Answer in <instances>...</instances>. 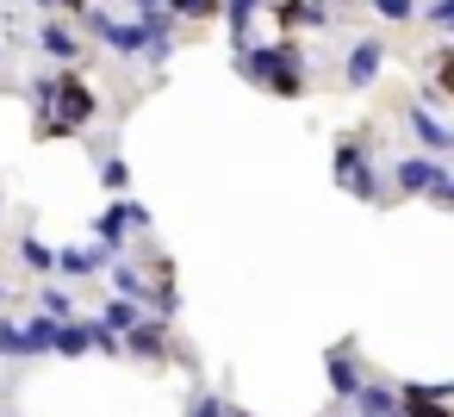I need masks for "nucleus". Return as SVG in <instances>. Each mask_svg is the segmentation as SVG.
I'll use <instances>...</instances> for the list:
<instances>
[{
  "label": "nucleus",
  "mask_w": 454,
  "mask_h": 417,
  "mask_svg": "<svg viewBox=\"0 0 454 417\" xmlns=\"http://www.w3.org/2000/svg\"><path fill=\"white\" fill-rule=\"evenodd\" d=\"M237 69L249 75V82H262V88H274V94H299V69H305V57L293 51V44H243L237 51Z\"/></svg>",
  "instance_id": "f257e3e1"
},
{
  "label": "nucleus",
  "mask_w": 454,
  "mask_h": 417,
  "mask_svg": "<svg viewBox=\"0 0 454 417\" xmlns=\"http://www.w3.org/2000/svg\"><path fill=\"white\" fill-rule=\"evenodd\" d=\"M44 106H57V119H44V131H82L94 113H100V100H94V88L82 82V75H51V100Z\"/></svg>",
  "instance_id": "f03ea898"
},
{
  "label": "nucleus",
  "mask_w": 454,
  "mask_h": 417,
  "mask_svg": "<svg viewBox=\"0 0 454 417\" xmlns=\"http://www.w3.org/2000/svg\"><path fill=\"white\" fill-rule=\"evenodd\" d=\"M336 187H342V193H355V200H367V206L380 200V181H373L367 150H361L355 138H342V144H336Z\"/></svg>",
  "instance_id": "7ed1b4c3"
},
{
  "label": "nucleus",
  "mask_w": 454,
  "mask_h": 417,
  "mask_svg": "<svg viewBox=\"0 0 454 417\" xmlns=\"http://www.w3.org/2000/svg\"><path fill=\"white\" fill-rule=\"evenodd\" d=\"M82 20H88V32H94L100 44H113L119 57H144V44H150V32H144V26H125V20H106V13H94V7H88Z\"/></svg>",
  "instance_id": "20e7f679"
},
{
  "label": "nucleus",
  "mask_w": 454,
  "mask_h": 417,
  "mask_svg": "<svg viewBox=\"0 0 454 417\" xmlns=\"http://www.w3.org/2000/svg\"><path fill=\"white\" fill-rule=\"evenodd\" d=\"M131 224H150V206H137V200H119V206H106L100 218H94V237L119 256V243H125V231Z\"/></svg>",
  "instance_id": "39448f33"
},
{
  "label": "nucleus",
  "mask_w": 454,
  "mask_h": 417,
  "mask_svg": "<svg viewBox=\"0 0 454 417\" xmlns=\"http://www.w3.org/2000/svg\"><path fill=\"white\" fill-rule=\"evenodd\" d=\"M119 349H131L137 361H162V355H168V330H162V318H137L131 330H119Z\"/></svg>",
  "instance_id": "423d86ee"
},
{
  "label": "nucleus",
  "mask_w": 454,
  "mask_h": 417,
  "mask_svg": "<svg viewBox=\"0 0 454 417\" xmlns=\"http://www.w3.org/2000/svg\"><path fill=\"white\" fill-rule=\"evenodd\" d=\"M106 262H113L106 243H82V249H63L57 256V274L63 280H88V274H106Z\"/></svg>",
  "instance_id": "0eeeda50"
},
{
  "label": "nucleus",
  "mask_w": 454,
  "mask_h": 417,
  "mask_svg": "<svg viewBox=\"0 0 454 417\" xmlns=\"http://www.w3.org/2000/svg\"><path fill=\"white\" fill-rule=\"evenodd\" d=\"M380 69H386V44H380V38H361V44L348 51V63H342L348 88H367V82H373Z\"/></svg>",
  "instance_id": "6e6552de"
},
{
  "label": "nucleus",
  "mask_w": 454,
  "mask_h": 417,
  "mask_svg": "<svg viewBox=\"0 0 454 417\" xmlns=\"http://www.w3.org/2000/svg\"><path fill=\"white\" fill-rule=\"evenodd\" d=\"M435 175H442V162H435V156H398V162H392V181H398V193H423Z\"/></svg>",
  "instance_id": "1a4fd4ad"
},
{
  "label": "nucleus",
  "mask_w": 454,
  "mask_h": 417,
  "mask_svg": "<svg viewBox=\"0 0 454 417\" xmlns=\"http://www.w3.org/2000/svg\"><path fill=\"white\" fill-rule=\"evenodd\" d=\"M268 13L280 20V26H330V7H317V0H268Z\"/></svg>",
  "instance_id": "9d476101"
},
{
  "label": "nucleus",
  "mask_w": 454,
  "mask_h": 417,
  "mask_svg": "<svg viewBox=\"0 0 454 417\" xmlns=\"http://www.w3.org/2000/svg\"><path fill=\"white\" fill-rule=\"evenodd\" d=\"M404 125H411V131H417V138H423V144H429L435 156H442V150L454 144V138H448V125H442V119H435L429 106H404Z\"/></svg>",
  "instance_id": "9b49d317"
},
{
  "label": "nucleus",
  "mask_w": 454,
  "mask_h": 417,
  "mask_svg": "<svg viewBox=\"0 0 454 417\" xmlns=\"http://www.w3.org/2000/svg\"><path fill=\"white\" fill-rule=\"evenodd\" d=\"M38 44H44V57H57V63H75V57H82V38H75L69 26H57V20H44Z\"/></svg>",
  "instance_id": "f8f14e48"
},
{
  "label": "nucleus",
  "mask_w": 454,
  "mask_h": 417,
  "mask_svg": "<svg viewBox=\"0 0 454 417\" xmlns=\"http://www.w3.org/2000/svg\"><path fill=\"white\" fill-rule=\"evenodd\" d=\"M94 342H88V324H75V318H63L57 330H51V355H88Z\"/></svg>",
  "instance_id": "ddd939ff"
},
{
  "label": "nucleus",
  "mask_w": 454,
  "mask_h": 417,
  "mask_svg": "<svg viewBox=\"0 0 454 417\" xmlns=\"http://www.w3.org/2000/svg\"><path fill=\"white\" fill-rule=\"evenodd\" d=\"M218 13L231 20V32H237V38H249V20H255V13H268V0H218Z\"/></svg>",
  "instance_id": "4468645a"
},
{
  "label": "nucleus",
  "mask_w": 454,
  "mask_h": 417,
  "mask_svg": "<svg viewBox=\"0 0 454 417\" xmlns=\"http://www.w3.org/2000/svg\"><path fill=\"white\" fill-rule=\"evenodd\" d=\"M38 305H44V318H57V324H63V318H75V299H69V293H63L51 274H44V293H38Z\"/></svg>",
  "instance_id": "2eb2a0df"
},
{
  "label": "nucleus",
  "mask_w": 454,
  "mask_h": 417,
  "mask_svg": "<svg viewBox=\"0 0 454 417\" xmlns=\"http://www.w3.org/2000/svg\"><path fill=\"white\" fill-rule=\"evenodd\" d=\"M324 367H330V392H336V398H348V392L361 386V374H355V361H348V355H330Z\"/></svg>",
  "instance_id": "dca6fc26"
},
{
  "label": "nucleus",
  "mask_w": 454,
  "mask_h": 417,
  "mask_svg": "<svg viewBox=\"0 0 454 417\" xmlns=\"http://www.w3.org/2000/svg\"><path fill=\"white\" fill-rule=\"evenodd\" d=\"M20 262H26L32 274H57V256H51L38 237H20Z\"/></svg>",
  "instance_id": "f3484780"
},
{
  "label": "nucleus",
  "mask_w": 454,
  "mask_h": 417,
  "mask_svg": "<svg viewBox=\"0 0 454 417\" xmlns=\"http://www.w3.org/2000/svg\"><path fill=\"white\" fill-rule=\"evenodd\" d=\"M137 318H144V311H137V299H125V293H119V299H106V318H100V324H106V330H131Z\"/></svg>",
  "instance_id": "a211bd4d"
},
{
  "label": "nucleus",
  "mask_w": 454,
  "mask_h": 417,
  "mask_svg": "<svg viewBox=\"0 0 454 417\" xmlns=\"http://www.w3.org/2000/svg\"><path fill=\"white\" fill-rule=\"evenodd\" d=\"M106 268H113V280H119V293H125V299H137V305H144V274H137V268H131V262H119V256H113V262H106Z\"/></svg>",
  "instance_id": "6ab92c4d"
},
{
  "label": "nucleus",
  "mask_w": 454,
  "mask_h": 417,
  "mask_svg": "<svg viewBox=\"0 0 454 417\" xmlns=\"http://www.w3.org/2000/svg\"><path fill=\"white\" fill-rule=\"evenodd\" d=\"M51 330H57V318L38 311V318L26 324V355H51Z\"/></svg>",
  "instance_id": "aec40b11"
},
{
  "label": "nucleus",
  "mask_w": 454,
  "mask_h": 417,
  "mask_svg": "<svg viewBox=\"0 0 454 417\" xmlns=\"http://www.w3.org/2000/svg\"><path fill=\"white\" fill-rule=\"evenodd\" d=\"M175 20H218V0H162Z\"/></svg>",
  "instance_id": "412c9836"
},
{
  "label": "nucleus",
  "mask_w": 454,
  "mask_h": 417,
  "mask_svg": "<svg viewBox=\"0 0 454 417\" xmlns=\"http://www.w3.org/2000/svg\"><path fill=\"white\" fill-rule=\"evenodd\" d=\"M373 13H380L386 26H411V20H417V0H373Z\"/></svg>",
  "instance_id": "4be33fe9"
},
{
  "label": "nucleus",
  "mask_w": 454,
  "mask_h": 417,
  "mask_svg": "<svg viewBox=\"0 0 454 417\" xmlns=\"http://www.w3.org/2000/svg\"><path fill=\"white\" fill-rule=\"evenodd\" d=\"M0 355H13V361H26V324H13V318H0Z\"/></svg>",
  "instance_id": "5701e85b"
},
{
  "label": "nucleus",
  "mask_w": 454,
  "mask_h": 417,
  "mask_svg": "<svg viewBox=\"0 0 454 417\" xmlns=\"http://www.w3.org/2000/svg\"><path fill=\"white\" fill-rule=\"evenodd\" d=\"M423 193H429V206H442V212H448V206H454V181H448V169H442V175H435Z\"/></svg>",
  "instance_id": "b1692460"
},
{
  "label": "nucleus",
  "mask_w": 454,
  "mask_h": 417,
  "mask_svg": "<svg viewBox=\"0 0 454 417\" xmlns=\"http://www.w3.org/2000/svg\"><path fill=\"white\" fill-rule=\"evenodd\" d=\"M187 417H224V398H212V392H193V398H187Z\"/></svg>",
  "instance_id": "393cba45"
},
{
  "label": "nucleus",
  "mask_w": 454,
  "mask_h": 417,
  "mask_svg": "<svg viewBox=\"0 0 454 417\" xmlns=\"http://www.w3.org/2000/svg\"><path fill=\"white\" fill-rule=\"evenodd\" d=\"M423 20H429L435 32H448V26H454V0H429V13H423Z\"/></svg>",
  "instance_id": "a878e982"
},
{
  "label": "nucleus",
  "mask_w": 454,
  "mask_h": 417,
  "mask_svg": "<svg viewBox=\"0 0 454 417\" xmlns=\"http://www.w3.org/2000/svg\"><path fill=\"white\" fill-rule=\"evenodd\" d=\"M100 181H106V187H125L131 169H125V162H100Z\"/></svg>",
  "instance_id": "bb28decb"
},
{
  "label": "nucleus",
  "mask_w": 454,
  "mask_h": 417,
  "mask_svg": "<svg viewBox=\"0 0 454 417\" xmlns=\"http://www.w3.org/2000/svg\"><path fill=\"white\" fill-rule=\"evenodd\" d=\"M51 7H57V0H51ZM63 7H69V13H88V0H63Z\"/></svg>",
  "instance_id": "cd10ccee"
},
{
  "label": "nucleus",
  "mask_w": 454,
  "mask_h": 417,
  "mask_svg": "<svg viewBox=\"0 0 454 417\" xmlns=\"http://www.w3.org/2000/svg\"><path fill=\"white\" fill-rule=\"evenodd\" d=\"M137 7H162V0H137Z\"/></svg>",
  "instance_id": "c85d7f7f"
},
{
  "label": "nucleus",
  "mask_w": 454,
  "mask_h": 417,
  "mask_svg": "<svg viewBox=\"0 0 454 417\" xmlns=\"http://www.w3.org/2000/svg\"><path fill=\"white\" fill-rule=\"evenodd\" d=\"M224 417H249V411H224Z\"/></svg>",
  "instance_id": "c756f323"
},
{
  "label": "nucleus",
  "mask_w": 454,
  "mask_h": 417,
  "mask_svg": "<svg viewBox=\"0 0 454 417\" xmlns=\"http://www.w3.org/2000/svg\"><path fill=\"white\" fill-rule=\"evenodd\" d=\"M0 299H7V287H0Z\"/></svg>",
  "instance_id": "7c9ffc66"
},
{
  "label": "nucleus",
  "mask_w": 454,
  "mask_h": 417,
  "mask_svg": "<svg viewBox=\"0 0 454 417\" xmlns=\"http://www.w3.org/2000/svg\"><path fill=\"white\" fill-rule=\"evenodd\" d=\"M38 7H51V0H38Z\"/></svg>",
  "instance_id": "2f4dec72"
}]
</instances>
